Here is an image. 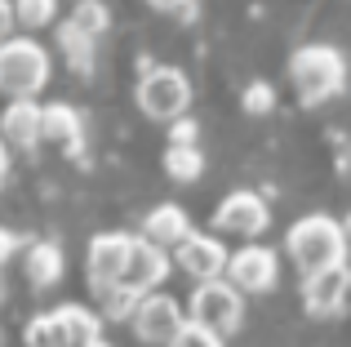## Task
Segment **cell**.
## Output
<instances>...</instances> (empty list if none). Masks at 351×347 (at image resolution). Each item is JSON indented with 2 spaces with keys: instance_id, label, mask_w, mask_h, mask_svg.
<instances>
[{
  "instance_id": "3",
  "label": "cell",
  "mask_w": 351,
  "mask_h": 347,
  "mask_svg": "<svg viewBox=\"0 0 351 347\" xmlns=\"http://www.w3.org/2000/svg\"><path fill=\"white\" fill-rule=\"evenodd\" d=\"M49 80V53L40 49V40L32 36H9L0 45V89L9 98H32L36 89H45Z\"/></svg>"
},
{
  "instance_id": "31",
  "label": "cell",
  "mask_w": 351,
  "mask_h": 347,
  "mask_svg": "<svg viewBox=\"0 0 351 347\" xmlns=\"http://www.w3.org/2000/svg\"><path fill=\"white\" fill-rule=\"evenodd\" d=\"M338 227H343V241L351 245V214H347V218H343V223H338Z\"/></svg>"
},
{
  "instance_id": "4",
  "label": "cell",
  "mask_w": 351,
  "mask_h": 347,
  "mask_svg": "<svg viewBox=\"0 0 351 347\" xmlns=\"http://www.w3.org/2000/svg\"><path fill=\"white\" fill-rule=\"evenodd\" d=\"M138 107H143L152 121H182L191 107V85L178 67H152L138 80Z\"/></svg>"
},
{
  "instance_id": "9",
  "label": "cell",
  "mask_w": 351,
  "mask_h": 347,
  "mask_svg": "<svg viewBox=\"0 0 351 347\" xmlns=\"http://www.w3.org/2000/svg\"><path fill=\"white\" fill-rule=\"evenodd\" d=\"M129 241H134L129 232H98L94 241H89L85 272H89V285H94V294H98V289H107V285H116V280L125 276Z\"/></svg>"
},
{
  "instance_id": "32",
  "label": "cell",
  "mask_w": 351,
  "mask_h": 347,
  "mask_svg": "<svg viewBox=\"0 0 351 347\" xmlns=\"http://www.w3.org/2000/svg\"><path fill=\"white\" fill-rule=\"evenodd\" d=\"M85 347H112V343H103V339H98V343H85Z\"/></svg>"
},
{
  "instance_id": "21",
  "label": "cell",
  "mask_w": 351,
  "mask_h": 347,
  "mask_svg": "<svg viewBox=\"0 0 351 347\" xmlns=\"http://www.w3.org/2000/svg\"><path fill=\"white\" fill-rule=\"evenodd\" d=\"M71 27H80V32L89 36V40H98V36L112 27V9L103 5V0H80L76 9H71V18H67Z\"/></svg>"
},
{
  "instance_id": "18",
  "label": "cell",
  "mask_w": 351,
  "mask_h": 347,
  "mask_svg": "<svg viewBox=\"0 0 351 347\" xmlns=\"http://www.w3.org/2000/svg\"><path fill=\"white\" fill-rule=\"evenodd\" d=\"M138 298H143V294H138L134 285H125V280L98 289V321H129L134 307H138Z\"/></svg>"
},
{
  "instance_id": "27",
  "label": "cell",
  "mask_w": 351,
  "mask_h": 347,
  "mask_svg": "<svg viewBox=\"0 0 351 347\" xmlns=\"http://www.w3.org/2000/svg\"><path fill=\"white\" fill-rule=\"evenodd\" d=\"M14 5H5V0H0V45H5L9 40V36H14Z\"/></svg>"
},
{
  "instance_id": "23",
  "label": "cell",
  "mask_w": 351,
  "mask_h": 347,
  "mask_svg": "<svg viewBox=\"0 0 351 347\" xmlns=\"http://www.w3.org/2000/svg\"><path fill=\"white\" fill-rule=\"evenodd\" d=\"M58 18V5L53 0H23V5L14 9V23H23V27H45V23H53Z\"/></svg>"
},
{
  "instance_id": "22",
  "label": "cell",
  "mask_w": 351,
  "mask_h": 347,
  "mask_svg": "<svg viewBox=\"0 0 351 347\" xmlns=\"http://www.w3.org/2000/svg\"><path fill=\"white\" fill-rule=\"evenodd\" d=\"M23 339H27V347H62V334H58L53 312L32 316V321H27V330H23Z\"/></svg>"
},
{
  "instance_id": "17",
  "label": "cell",
  "mask_w": 351,
  "mask_h": 347,
  "mask_svg": "<svg viewBox=\"0 0 351 347\" xmlns=\"http://www.w3.org/2000/svg\"><path fill=\"white\" fill-rule=\"evenodd\" d=\"M27 276H32L36 289H49L62 280V250L53 241H40L27 250Z\"/></svg>"
},
{
  "instance_id": "10",
  "label": "cell",
  "mask_w": 351,
  "mask_h": 347,
  "mask_svg": "<svg viewBox=\"0 0 351 347\" xmlns=\"http://www.w3.org/2000/svg\"><path fill=\"white\" fill-rule=\"evenodd\" d=\"M267 223H271V214H267V200L258 196V191H227V196L218 200V214H214L218 232L258 236Z\"/></svg>"
},
{
  "instance_id": "29",
  "label": "cell",
  "mask_w": 351,
  "mask_h": 347,
  "mask_svg": "<svg viewBox=\"0 0 351 347\" xmlns=\"http://www.w3.org/2000/svg\"><path fill=\"white\" fill-rule=\"evenodd\" d=\"M14 250H18V236L9 232V227H0V267L9 263V254H14Z\"/></svg>"
},
{
  "instance_id": "2",
  "label": "cell",
  "mask_w": 351,
  "mask_h": 347,
  "mask_svg": "<svg viewBox=\"0 0 351 347\" xmlns=\"http://www.w3.org/2000/svg\"><path fill=\"white\" fill-rule=\"evenodd\" d=\"M289 76H293V89H298L302 103L320 107L334 94H343L347 58L334 49V45H302V49H293V58H289Z\"/></svg>"
},
{
  "instance_id": "24",
  "label": "cell",
  "mask_w": 351,
  "mask_h": 347,
  "mask_svg": "<svg viewBox=\"0 0 351 347\" xmlns=\"http://www.w3.org/2000/svg\"><path fill=\"white\" fill-rule=\"evenodd\" d=\"M165 347H223V339L209 334V330H200V325H191V321H182V330L173 334Z\"/></svg>"
},
{
  "instance_id": "12",
  "label": "cell",
  "mask_w": 351,
  "mask_h": 347,
  "mask_svg": "<svg viewBox=\"0 0 351 347\" xmlns=\"http://www.w3.org/2000/svg\"><path fill=\"white\" fill-rule=\"evenodd\" d=\"M165 276H169V254H165L160 245L134 236V241H129V259H125V276H120V280L134 285L138 294H152Z\"/></svg>"
},
{
  "instance_id": "1",
  "label": "cell",
  "mask_w": 351,
  "mask_h": 347,
  "mask_svg": "<svg viewBox=\"0 0 351 347\" xmlns=\"http://www.w3.org/2000/svg\"><path fill=\"white\" fill-rule=\"evenodd\" d=\"M285 250H289V259L298 263L302 276H316V272H329V267H343L347 263L343 227H338L329 214L298 218V223L289 227V236H285Z\"/></svg>"
},
{
  "instance_id": "7",
  "label": "cell",
  "mask_w": 351,
  "mask_h": 347,
  "mask_svg": "<svg viewBox=\"0 0 351 347\" xmlns=\"http://www.w3.org/2000/svg\"><path fill=\"white\" fill-rule=\"evenodd\" d=\"M129 325H134V334H138L143 343H169L173 334L182 330V307H178V298H173V294L152 289V294L138 298Z\"/></svg>"
},
{
  "instance_id": "14",
  "label": "cell",
  "mask_w": 351,
  "mask_h": 347,
  "mask_svg": "<svg viewBox=\"0 0 351 347\" xmlns=\"http://www.w3.org/2000/svg\"><path fill=\"white\" fill-rule=\"evenodd\" d=\"M191 232V218H187V209L182 205H169V200H165V205H156L152 214L143 218V241H152V245H178L182 236Z\"/></svg>"
},
{
  "instance_id": "28",
  "label": "cell",
  "mask_w": 351,
  "mask_h": 347,
  "mask_svg": "<svg viewBox=\"0 0 351 347\" xmlns=\"http://www.w3.org/2000/svg\"><path fill=\"white\" fill-rule=\"evenodd\" d=\"M156 9H165V14H173L178 23H196V14H200L196 5H156Z\"/></svg>"
},
{
  "instance_id": "15",
  "label": "cell",
  "mask_w": 351,
  "mask_h": 347,
  "mask_svg": "<svg viewBox=\"0 0 351 347\" xmlns=\"http://www.w3.org/2000/svg\"><path fill=\"white\" fill-rule=\"evenodd\" d=\"M0 130H5V139L18 143V147H36V143H40V103H32V98L9 103L5 112H0Z\"/></svg>"
},
{
  "instance_id": "8",
  "label": "cell",
  "mask_w": 351,
  "mask_h": 347,
  "mask_svg": "<svg viewBox=\"0 0 351 347\" xmlns=\"http://www.w3.org/2000/svg\"><path fill=\"white\" fill-rule=\"evenodd\" d=\"M178 267L187 272V276H196V280H223V272H227V245L218 241L214 232H187L178 241Z\"/></svg>"
},
{
  "instance_id": "19",
  "label": "cell",
  "mask_w": 351,
  "mask_h": 347,
  "mask_svg": "<svg viewBox=\"0 0 351 347\" xmlns=\"http://www.w3.org/2000/svg\"><path fill=\"white\" fill-rule=\"evenodd\" d=\"M58 45H62V53H67V62L76 71H89V67H94V40H89L80 27H71L67 18L58 23Z\"/></svg>"
},
{
  "instance_id": "26",
  "label": "cell",
  "mask_w": 351,
  "mask_h": 347,
  "mask_svg": "<svg viewBox=\"0 0 351 347\" xmlns=\"http://www.w3.org/2000/svg\"><path fill=\"white\" fill-rule=\"evenodd\" d=\"M169 147H196V121L182 116V121L169 125Z\"/></svg>"
},
{
  "instance_id": "16",
  "label": "cell",
  "mask_w": 351,
  "mask_h": 347,
  "mask_svg": "<svg viewBox=\"0 0 351 347\" xmlns=\"http://www.w3.org/2000/svg\"><path fill=\"white\" fill-rule=\"evenodd\" d=\"M40 139H49V143H80V116H76V107H67V103H45L40 107Z\"/></svg>"
},
{
  "instance_id": "5",
  "label": "cell",
  "mask_w": 351,
  "mask_h": 347,
  "mask_svg": "<svg viewBox=\"0 0 351 347\" xmlns=\"http://www.w3.org/2000/svg\"><path fill=\"white\" fill-rule=\"evenodd\" d=\"M240 316H245V298H240V289H232L227 280H200L191 303H187V321L200 325V330H209V334H218V339L236 330Z\"/></svg>"
},
{
  "instance_id": "20",
  "label": "cell",
  "mask_w": 351,
  "mask_h": 347,
  "mask_svg": "<svg viewBox=\"0 0 351 347\" xmlns=\"http://www.w3.org/2000/svg\"><path fill=\"white\" fill-rule=\"evenodd\" d=\"M165 174L173 182H196L205 174V156L200 147H165Z\"/></svg>"
},
{
  "instance_id": "30",
  "label": "cell",
  "mask_w": 351,
  "mask_h": 347,
  "mask_svg": "<svg viewBox=\"0 0 351 347\" xmlns=\"http://www.w3.org/2000/svg\"><path fill=\"white\" fill-rule=\"evenodd\" d=\"M5 174H9V152H5V143H0V182H5Z\"/></svg>"
},
{
  "instance_id": "13",
  "label": "cell",
  "mask_w": 351,
  "mask_h": 347,
  "mask_svg": "<svg viewBox=\"0 0 351 347\" xmlns=\"http://www.w3.org/2000/svg\"><path fill=\"white\" fill-rule=\"evenodd\" d=\"M53 321H58L62 347H85V343H98V339H103V321H98V312H94V307H85V303H62V307H53Z\"/></svg>"
},
{
  "instance_id": "11",
  "label": "cell",
  "mask_w": 351,
  "mask_h": 347,
  "mask_svg": "<svg viewBox=\"0 0 351 347\" xmlns=\"http://www.w3.org/2000/svg\"><path fill=\"white\" fill-rule=\"evenodd\" d=\"M351 298V267H329L316 272V276H302V303H307L311 316H334L343 312V303Z\"/></svg>"
},
{
  "instance_id": "6",
  "label": "cell",
  "mask_w": 351,
  "mask_h": 347,
  "mask_svg": "<svg viewBox=\"0 0 351 347\" xmlns=\"http://www.w3.org/2000/svg\"><path fill=\"white\" fill-rule=\"evenodd\" d=\"M227 285L240 289V294H267L276 289V276H280V259L267 245H245V250L227 254Z\"/></svg>"
},
{
  "instance_id": "25",
  "label": "cell",
  "mask_w": 351,
  "mask_h": 347,
  "mask_svg": "<svg viewBox=\"0 0 351 347\" xmlns=\"http://www.w3.org/2000/svg\"><path fill=\"white\" fill-rule=\"evenodd\" d=\"M276 107V89L267 85V80H254V85L245 89V112H254V116H267Z\"/></svg>"
}]
</instances>
